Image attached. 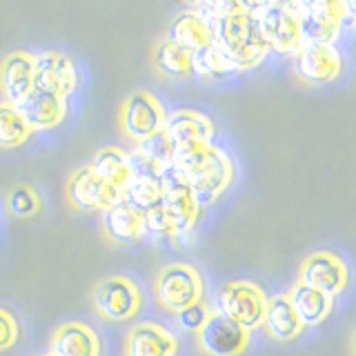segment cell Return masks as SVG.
I'll use <instances>...</instances> for the list:
<instances>
[{
    "instance_id": "ba28073f",
    "label": "cell",
    "mask_w": 356,
    "mask_h": 356,
    "mask_svg": "<svg viewBox=\"0 0 356 356\" xmlns=\"http://www.w3.org/2000/svg\"><path fill=\"white\" fill-rule=\"evenodd\" d=\"M67 198L78 209L103 211L122 200V189L109 185L92 172V167H81L67 178Z\"/></svg>"
},
{
    "instance_id": "277c9868",
    "label": "cell",
    "mask_w": 356,
    "mask_h": 356,
    "mask_svg": "<svg viewBox=\"0 0 356 356\" xmlns=\"http://www.w3.org/2000/svg\"><path fill=\"white\" fill-rule=\"evenodd\" d=\"M267 298L263 289L250 281H232L225 283L216 294V309L218 314L232 318L245 330L259 327L265 318Z\"/></svg>"
},
{
    "instance_id": "e575fe53",
    "label": "cell",
    "mask_w": 356,
    "mask_h": 356,
    "mask_svg": "<svg viewBox=\"0 0 356 356\" xmlns=\"http://www.w3.org/2000/svg\"><path fill=\"white\" fill-rule=\"evenodd\" d=\"M354 350H356V334H354Z\"/></svg>"
},
{
    "instance_id": "3957f363",
    "label": "cell",
    "mask_w": 356,
    "mask_h": 356,
    "mask_svg": "<svg viewBox=\"0 0 356 356\" xmlns=\"http://www.w3.org/2000/svg\"><path fill=\"white\" fill-rule=\"evenodd\" d=\"M300 27L303 44H332L348 18V7L339 0H309V3H287Z\"/></svg>"
},
{
    "instance_id": "44dd1931",
    "label": "cell",
    "mask_w": 356,
    "mask_h": 356,
    "mask_svg": "<svg viewBox=\"0 0 356 356\" xmlns=\"http://www.w3.org/2000/svg\"><path fill=\"white\" fill-rule=\"evenodd\" d=\"M263 325L278 341L294 339L300 334V330H303V323H300L296 309L292 307V303H289V298L285 294L267 298Z\"/></svg>"
},
{
    "instance_id": "603a6c76",
    "label": "cell",
    "mask_w": 356,
    "mask_h": 356,
    "mask_svg": "<svg viewBox=\"0 0 356 356\" xmlns=\"http://www.w3.org/2000/svg\"><path fill=\"white\" fill-rule=\"evenodd\" d=\"M92 172L100 176L109 185H114L118 189H125V185L131 181L129 176V165H127V152H122L120 147H100L94 159H92Z\"/></svg>"
},
{
    "instance_id": "9a60e30c",
    "label": "cell",
    "mask_w": 356,
    "mask_h": 356,
    "mask_svg": "<svg viewBox=\"0 0 356 356\" xmlns=\"http://www.w3.org/2000/svg\"><path fill=\"white\" fill-rule=\"evenodd\" d=\"M178 343L174 334L159 323H136L125 341V356H176Z\"/></svg>"
},
{
    "instance_id": "7a4b0ae2",
    "label": "cell",
    "mask_w": 356,
    "mask_h": 356,
    "mask_svg": "<svg viewBox=\"0 0 356 356\" xmlns=\"http://www.w3.org/2000/svg\"><path fill=\"white\" fill-rule=\"evenodd\" d=\"M172 163H176L187 174L198 207L214 203L234 178L232 159L214 143L174 147Z\"/></svg>"
},
{
    "instance_id": "d6a6232c",
    "label": "cell",
    "mask_w": 356,
    "mask_h": 356,
    "mask_svg": "<svg viewBox=\"0 0 356 356\" xmlns=\"http://www.w3.org/2000/svg\"><path fill=\"white\" fill-rule=\"evenodd\" d=\"M18 339V325L16 318L9 312L0 309V350H7L16 343Z\"/></svg>"
},
{
    "instance_id": "1f68e13d",
    "label": "cell",
    "mask_w": 356,
    "mask_h": 356,
    "mask_svg": "<svg viewBox=\"0 0 356 356\" xmlns=\"http://www.w3.org/2000/svg\"><path fill=\"white\" fill-rule=\"evenodd\" d=\"M178 316V323H181L183 330H189V332H198L200 327L205 325V321L209 316V307L203 303V300H198L194 305H187L183 307L181 312H176Z\"/></svg>"
},
{
    "instance_id": "30bf717a",
    "label": "cell",
    "mask_w": 356,
    "mask_h": 356,
    "mask_svg": "<svg viewBox=\"0 0 356 356\" xmlns=\"http://www.w3.org/2000/svg\"><path fill=\"white\" fill-rule=\"evenodd\" d=\"M78 83L76 67L63 51H40L33 56V89L67 98Z\"/></svg>"
},
{
    "instance_id": "f1b7e54d",
    "label": "cell",
    "mask_w": 356,
    "mask_h": 356,
    "mask_svg": "<svg viewBox=\"0 0 356 356\" xmlns=\"http://www.w3.org/2000/svg\"><path fill=\"white\" fill-rule=\"evenodd\" d=\"M127 165H129V176L134 181H159L163 165L159 161L149 159L147 154L140 149L127 152Z\"/></svg>"
},
{
    "instance_id": "836d02e7",
    "label": "cell",
    "mask_w": 356,
    "mask_h": 356,
    "mask_svg": "<svg viewBox=\"0 0 356 356\" xmlns=\"http://www.w3.org/2000/svg\"><path fill=\"white\" fill-rule=\"evenodd\" d=\"M345 7H348V14H350V16L354 14V20H356V3H354V5H345Z\"/></svg>"
},
{
    "instance_id": "2e32d148",
    "label": "cell",
    "mask_w": 356,
    "mask_h": 356,
    "mask_svg": "<svg viewBox=\"0 0 356 356\" xmlns=\"http://www.w3.org/2000/svg\"><path fill=\"white\" fill-rule=\"evenodd\" d=\"M33 89V56L11 51L0 63V92L11 105H18Z\"/></svg>"
},
{
    "instance_id": "d590c367",
    "label": "cell",
    "mask_w": 356,
    "mask_h": 356,
    "mask_svg": "<svg viewBox=\"0 0 356 356\" xmlns=\"http://www.w3.org/2000/svg\"><path fill=\"white\" fill-rule=\"evenodd\" d=\"M42 356H54V354H51V352H49V354H42Z\"/></svg>"
},
{
    "instance_id": "ac0fdd59",
    "label": "cell",
    "mask_w": 356,
    "mask_h": 356,
    "mask_svg": "<svg viewBox=\"0 0 356 356\" xmlns=\"http://www.w3.org/2000/svg\"><path fill=\"white\" fill-rule=\"evenodd\" d=\"M167 40H172L181 47L196 51L205 44H211V25L205 16H200L194 7H187L172 18L170 27H167Z\"/></svg>"
},
{
    "instance_id": "d4e9b609",
    "label": "cell",
    "mask_w": 356,
    "mask_h": 356,
    "mask_svg": "<svg viewBox=\"0 0 356 356\" xmlns=\"http://www.w3.org/2000/svg\"><path fill=\"white\" fill-rule=\"evenodd\" d=\"M31 134V127L20 116L16 105L3 100L0 103V147H18Z\"/></svg>"
},
{
    "instance_id": "6da1fadb",
    "label": "cell",
    "mask_w": 356,
    "mask_h": 356,
    "mask_svg": "<svg viewBox=\"0 0 356 356\" xmlns=\"http://www.w3.org/2000/svg\"><path fill=\"white\" fill-rule=\"evenodd\" d=\"M200 16L211 25V36L218 51L234 72L254 67L270 51L261 36L254 5L248 3H200L194 5Z\"/></svg>"
},
{
    "instance_id": "52a82bcc",
    "label": "cell",
    "mask_w": 356,
    "mask_h": 356,
    "mask_svg": "<svg viewBox=\"0 0 356 356\" xmlns=\"http://www.w3.org/2000/svg\"><path fill=\"white\" fill-rule=\"evenodd\" d=\"M94 307L100 316L109 321L131 318L140 309V289L127 276H107L98 281L94 292Z\"/></svg>"
},
{
    "instance_id": "484cf974",
    "label": "cell",
    "mask_w": 356,
    "mask_h": 356,
    "mask_svg": "<svg viewBox=\"0 0 356 356\" xmlns=\"http://www.w3.org/2000/svg\"><path fill=\"white\" fill-rule=\"evenodd\" d=\"M161 185L159 181H131L122 189V200L134 209H138L140 214L149 211L161 203Z\"/></svg>"
},
{
    "instance_id": "5bb4252c",
    "label": "cell",
    "mask_w": 356,
    "mask_h": 356,
    "mask_svg": "<svg viewBox=\"0 0 356 356\" xmlns=\"http://www.w3.org/2000/svg\"><path fill=\"white\" fill-rule=\"evenodd\" d=\"M165 134L174 143V147L181 145H209L214 136L211 120L196 109H174L165 116Z\"/></svg>"
},
{
    "instance_id": "83f0119b",
    "label": "cell",
    "mask_w": 356,
    "mask_h": 356,
    "mask_svg": "<svg viewBox=\"0 0 356 356\" xmlns=\"http://www.w3.org/2000/svg\"><path fill=\"white\" fill-rule=\"evenodd\" d=\"M136 149H140L143 154H147L149 159L159 161L161 165L172 163V156H174V143L170 140V136L165 134V129L152 134V136L143 138L136 143Z\"/></svg>"
},
{
    "instance_id": "e0dca14e",
    "label": "cell",
    "mask_w": 356,
    "mask_h": 356,
    "mask_svg": "<svg viewBox=\"0 0 356 356\" xmlns=\"http://www.w3.org/2000/svg\"><path fill=\"white\" fill-rule=\"evenodd\" d=\"M16 107L31 129H49V127H56L65 118L67 100L63 96L40 92V89H31Z\"/></svg>"
},
{
    "instance_id": "9c48e42d",
    "label": "cell",
    "mask_w": 356,
    "mask_h": 356,
    "mask_svg": "<svg viewBox=\"0 0 356 356\" xmlns=\"http://www.w3.org/2000/svg\"><path fill=\"white\" fill-rule=\"evenodd\" d=\"M165 109L161 100L147 92H134L120 109V125L134 140H143L165 127Z\"/></svg>"
},
{
    "instance_id": "8992f818",
    "label": "cell",
    "mask_w": 356,
    "mask_h": 356,
    "mask_svg": "<svg viewBox=\"0 0 356 356\" xmlns=\"http://www.w3.org/2000/svg\"><path fill=\"white\" fill-rule=\"evenodd\" d=\"M254 14H256V20H259L261 36L270 49L283 51V54H296L303 47L298 20L287 3L254 5Z\"/></svg>"
},
{
    "instance_id": "d6986e66",
    "label": "cell",
    "mask_w": 356,
    "mask_h": 356,
    "mask_svg": "<svg viewBox=\"0 0 356 356\" xmlns=\"http://www.w3.org/2000/svg\"><path fill=\"white\" fill-rule=\"evenodd\" d=\"M51 354L54 356H98L100 341L98 334L85 323H63L51 334Z\"/></svg>"
},
{
    "instance_id": "4dcf8cb0",
    "label": "cell",
    "mask_w": 356,
    "mask_h": 356,
    "mask_svg": "<svg viewBox=\"0 0 356 356\" xmlns=\"http://www.w3.org/2000/svg\"><path fill=\"white\" fill-rule=\"evenodd\" d=\"M143 216H145V232H154V234H176L174 220L170 216V211L163 207V203L152 207L149 211H145Z\"/></svg>"
},
{
    "instance_id": "8fae6325",
    "label": "cell",
    "mask_w": 356,
    "mask_h": 356,
    "mask_svg": "<svg viewBox=\"0 0 356 356\" xmlns=\"http://www.w3.org/2000/svg\"><path fill=\"white\" fill-rule=\"evenodd\" d=\"M196 334H198V345L209 356H236L248 348L250 341L248 330L241 327L232 318L218 314V312H209L205 325Z\"/></svg>"
},
{
    "instance_id": "4fadbf2b",
    "label": "cell",
    "mask_w": 356,
    "mask_h": 356,
    "mask_svg": "<svg viewBox=\"0 0 356 356\" xmlns=\"http://www.w3.org/2000/svg\"><path fill=\"white\" fill-rule=\"evenodd\" d=\"M294 70L307 83H330L343 70V58L334 44H303L294 54Z\"/></svg>"
},
{
    "instance_id": "5b68a950",
    "label": "cell",
    "mask_w": 356,
    "mask_h": 356,
    "mask_svg": "<svg viewBox=\"0 0 356 356\" xmlns=\"http://www.w3.org/2000/svg\"><path fill=\"white\" fill-rule=\"evenodd\" d=\"M203 296V278L189 263H170L156 276V298L172 312L194 305Z\"/></svg>"
},
{
    "instance_id": "7402d4cb",
    "label": "cell",
    "mask_w": 356,
    "mask_h": 356,
    "mask_svg": "<svg viewBox=\"0 0 356 356\" xmlns=\"http://www.w3.org/2000/svg\"><path fill=\"white\" fill-rule=\"evenodd\" d=\"M289 303L296 309V314L303 325H312L327 316V312L332 307V296L318 292V289L309 287L305 283H298L292 287V292L287 294Z\"/></svg>"
},
{
    "instance_id": "7c38bea8",
    "label": "cell",
    "mask_w": 356,
    "mask_h": 356,
    "mask_svg": "<svg viewBox=\"0 0 356 356\" xmlns=\"http://www.w3.org/2000/svg\"><path fill=\"white\" fill-rule=\"evenodd\" d=\"M300 283L334 296L348 285V267L332 252H314L300 265Z\"/></svg>"
},
{
    "instance_id": "ffe728a7",
    "label": "cell",
    "mask_w": 356,
    "mask_h": 356,
    "mask_svg": "<svg viewBox=\"0 0 356 356\" xmlns=\"http://www.w3.org/2000/svg\"><path fill=\"white\" fill-rule=\"evenodd\" d=\"M100 214H103V229L111 241L129 243L145 234V216L125 200H118L116 205L103 209Z\"/></svg>"
},
{
    "instance_id": "f546056e",
    "label": "cell",
    "mask_w": 356,
    "mask_h": 356,
    "mask_svg": "<svg viewBox=\"0 0 356 356\" xmlns=\"http://www.w3.org/2000/svg\"><path fill=\"white\" fill-rule=\"evenodd\" d=\"M7 205L16 216H31L40 207V198L36 189L29 185H16L7 196Z\"/></svg>"
},
{
    "instance_id": "4316f807",
    "label": "cell",
    "mask_w": 356,
    "mask_h": 356,
    "mask_svg": "<svg viewBox=\"0 0 356 356\" xmlns=\"http://www.w3.org/2000/svg\"><path fill=\"white\" fill-rule=\"evenodd\" d=\"M192 72H196L200 76H222L234 70L225 60V56L218 51L216 44L211 42V44H205V47L192 51Z\"/></svg>"
},
{
    "instance_id": "cb8c5ba5",
    "label": "cell",
    "mask_w": 356,
    "mask_h": 356,
    "mask_svg": "<svg viewBox=\"0 0 356 356\" xmlns=\"http://www.w3.org/2000/svg\"><path fill=\"white\" fill-rule=\"evenodd\" d=\"M154 65L165 76H185L192 72V51L167 38H161L154 49Z\"/></svg>"
}]
</instances>
